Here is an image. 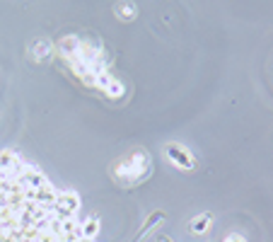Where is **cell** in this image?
<instances>
[{
  "instance_id": "obj_1",
  "label": "cell",
  "mask_w": 273,
  "mask_h": 242,
  "mask_svg": "<svg viewBox=\"0 0 273 242\" xmlns=\"http://www.w3.org/2000/svg\"><path fill=\"white\" fill-rule=\"evenodd\" d=\"M150 170H153V160L147 155L143 148H136L126 153V155H121V158L111 165V177L116 179L121 186H131L140 184L143 179L150 177Z\"/></svg>"
},
{
  "instance_id": "obj_2",
  "label": "cell",
  "mask_w": 273,
  "mask_h": 242,
  "mask_svg": "<svg viewBox=\"0 0 273 242\" xmlns=\"http://www.w3.org/2000/svg\"><path fill=\"white\" fill-rule=\"evenodd\" d=\"M164 158L172 162L174 167H179L182 172H196L198 162L193 158V153L182 143H167L164 146Z\"/></svg>"
},
{
  "instance_id": "obj_3",
  "label": "cell",
  "mask_w": 273,
  "mask_h": 242,
  "mask_svg": "<svg viewBox=\"0 0 273 242\" xmlns=\"http://www.w3.org/2000/svg\"><path fill=\"white\" fill-rule=\"evenodd\" d=\"M80 211V196L78 191H58V199H56L54 208H51V215L56 221H68V218H75Z\"/></svg>"
},
{
  "instance_id": "obj_4",
  "label": "cell",
  "mask_w": 273,
  "mask_h": 242,
  "mask_svg": "<svg viewBox=\"0 0 273 242\" xmlns=\"http://www.w3.org/2000/svg\"><path fill=\"white\" fill-rule=\"evenodd\" d=\"M80 44H82V41L75 37V34H68V37H63L61 41H58V51H61V56H63L65 61H70V58L78 56Z\"/></svg>"
},
{
  "instance_id": "obj_5",
  "label": "cell",
  "mask_w": 273,
  "mask_h": 242,
  "mask_svg": "<svg viewBox=\"0 0 273 242\" xmlns=\"http://www.w3.org/2000/svg\"><path fill=\"white\" fill-rule=\"evenodd\" d=\"M162 221H164V211H155V213H150V215H147V221L143 223V228H140V233H138L131 242H143V240L147 237V235H150L153 230H155L157 225L162 223Z\"/></svg>"
},
{
  "instance_id": "obj_6",
  "label": "cell",
  "mask_w": 273,
  "mask_h": 242,
  "mask_svg": "<svg viewBox=\"0 0 273 242\" xmlns=\"http://www.w3.org/2000/svg\"><path fill=\"white\" fill-rule=\"evenodd\" d=\"M22 165V158H19L15 150H0V170L3 172H12V170H17Z\"/></svg>"
},
{
  "instance_id": "obj_7",
  "label": "cell",
  "mask_w": 273,
  "mask_h": 242,
  "mask_svg": "<svg viewBox=\"0 0 273 242\" xmlns=\"http://www.w3.org/2000/svg\"><path fill=\"white\" fill-rule=\"evenodd\" d=\"M210 223H213V213H201L189 223V230H191L193 235H206L208 233V228H210Z\"/></svg>"
},
{
  "instance_id": "obj_8",
  "label": "cell",
  "mask_w": 273,
  "mask_h": 242,
  "mask_svg": "<svg viewBox=\"0 0 273 242\" xmlns=\"http://www.w3.org/2000/svg\"><path fill=\"white\" fill-rule=\"evenodd\" d=\"M51 54H54V46H51L46 39L34 41V46H32V56H34V61L44 63V61H48V58H51Z\"/></svg>"
},
{
  "instance_id": "obj_9",
  "label": "cell",
  "mask_w": 273,
  "mask_h": 242,
  "mask_svg": "<svg viewBox=\"0 0 273 242\" xmlns=\"http://www.w3.org/2000/svg\"><path fill=\"white\" fill-rule=\"evenodd\" d=\"M80 230H82V237H85V240H94L102 230L100 218H97V215H90L85 223H80Z\"/></svg>"
},
{
  "instance_id": "obj_10",
  "label": "cell",
  "mask_w": 273,
  "mask_h": 242,
  "mask_svg": "<svg viewBox=\"0 0 273 242\" xmlns=\"http://www.w3.org/2000/svg\"><path fill=\"white\" fill-rule=\"evenodd\" d=\"M116 15H118V19H123V22H133V19L138 17V8L133 3H118Z\"/></svg>"
},
{
  "instance_id": "obj_11",
  "label": "cell",
  "mask_w": 273,
  "mask_h": 242,
  "mask_svg": "<svg viewBox=\"0 0 273 242\" xmlns=\"http://www.w3.org/2000/svg\"><path fill=\"white\" fill-rule=\"evenodd\" d=\"M104 94H107L109 100H121V97L126 94V87H123V83H121V80H116V78H114V80H111V85L104 90Z\"/></svg>"
},
{
  "instance_id": "obj_12",
  "label": "cell",
  "mask_w": 273,
  "mask_h": 242,
  "mask_svg": "<svg viewBox=\"0 0 273 242\" xmlns=\"http://www.w3.org/2000/svg\"><path fill=\"white\" fill-rule=\"evenodd\" d=\"M111 80H114V75L109 73V70H104V73H97V78H94V87H100L102 92L107 90L111 85Z\"/></svg>"
},
{
  "instance_id": "obj_13",
  "label": "cell",
  "mask_w": 273,
  "mask_h": 242,
  "mask_svg": "<svg viewBox=\"0 0 273 242\" xmlns=\"http://www.w3.org/2000/svg\"><path fill=\"white\" fill-rule=\"evenodd\" d=\"M65 233H82L80 223H78V215H75V218H68V221L61 223V235H65Z\"/></svg>"
},
{
  "instance_id": "obj_14",
  "label": "cell",
  "mask_w": 273,
  "mask_h": 242,
  "mask_svg": "<svg viewBox=\"0 0 273 242\" xmlns=\"http://www.w3.org/2000/svg\"><path fill=\"white\" fill-rule=\"evenodd\" d=\"M222 242H246L244 240V237H242V235H228V237H225V240H222Z\"/></svg>"
},
{
  "instance_id": "obj_15",
  "label": "cell",
  "mask_w": 273,
  "mask_h": 242,
  "mask_svg": "<svg viewBox=\"0 0 273 242\" xmlns=\"http://www.w3.org/2000/svg\"><path fill=\"white\" fill-rule=\"evenodd\" d=\"M157 242H172V237H167V235H160V237H157Z\"/></svg>"
}]
</instances>
